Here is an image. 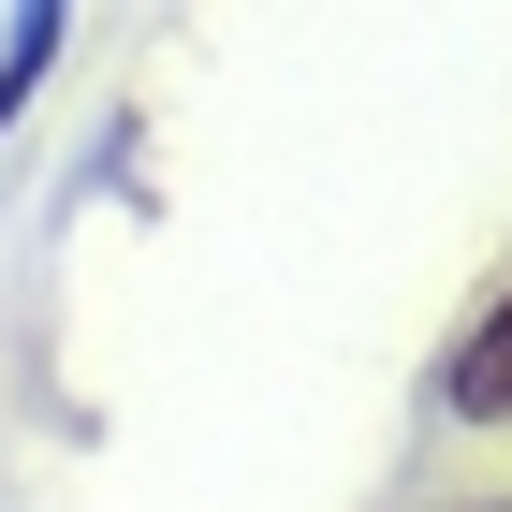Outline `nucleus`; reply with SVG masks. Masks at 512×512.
I'll use <instances>...</instances> for the list:
<instances>
[{"label": "nucleus", "instance_id": "1", "mask_svg": "<svg viewBox=\"0 0 512 512\" xmlns=\"http://www.w3.org/2000/svg\"><path fill=\"white\" fill-rule=\"evenodd\" d=\"M439 410H454V425H512V278L469 308V337L439 366Z\"/></svg>", "mask_w": 512, "mask_h": 512}]
</instances>
